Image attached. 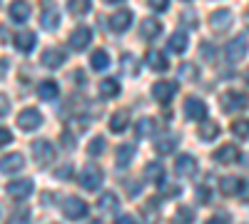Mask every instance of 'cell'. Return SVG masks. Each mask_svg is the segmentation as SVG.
<instances>
[{
	"instance_id": "17",
	"label": "cell",
	"mask_w": 249,
	"mask_h": 224,
	"mask_svg": "<svg viewBox=\"0 0 249 224\" xmlns=\"http://www.w3.org/2000/svg\"><path fill=\"white\" fill-rule=\"evenodd\" d=\"M175 147H177V137H175V135H170V132L160 135V137H157V142H155V150H157L160 155H172V152H175Z\"/></svg>"
},
{
	"instance_id": "50",
	"label": "cell",
	"mask_w": 249,
	"mask_h": 224,
	"mask_svg": "<svg viewBox=\"0 0 249 224\" xmlns=\"http://www.w3.org/2000/svg\"><path fill=\"white\" fill-rule=\"evenodd\" d=\"M5 70H8V60H0V77H5Z\"/></svg>"
},
{
	"instance_id": "28",
	"label": "cell",
	"mask_w": 249,
	"mask_h": 224,
	"mask_svg": "<svg viewBox=\"0 0 249 224\" xmlns=\"http://www.w3.org/2000/svg\"><path fill=\"white\" fill-rule=\"evenodd\" d=\"M167 48H170V52H184L187 50V33H175L172 37H170V43H167Z\"/></svg>"
},
{
	"instance_id": "9",
	"label": "cell",
	"mask_w": 249,
	"mask_h": 224,
	"mask_svg": "<svg viewBox=\"0 0 249 224\" xmlns=\"http://www.w3.org/2000/svg\"><path fill=\"white\" fill-rule=\"evenodd\" d=\"M175 172L177 177H192L197 172V159L192 155H179L175 159Z\"/></svg>"
},
{
	"instance_id": "47",
	"label": "cell",
	"mask_w": 249,
	"mask_h": 224,
	"mask_svg": "<svg viewBox=\"0 0 249 224\" xmlns=\"http://www.w3.org/2000/svg\"><path fill=\"white\" fill-rule=\"evenodd\" d=\"M182 23H187V25H195V23H197L195 15H192V10H187V13L182 15Z\"/></svg>"
},
{
	"instance_id": "7",
	"label": "cell",
	"mask_w": 249,
	"mask_h": 224,
	"mask_svg": "<svg viewBox=\"0 0 249 224\" xmlns=\"http://www.w3.org/2000/svg\"><path fill=\"white\" fill-rule=\"evenodd\" d=\"M184 115L190 117V120L204 122V117H207V105L202 103V100H197V97H187V100H184Z\"/></svg>"
},
{
	"instance_id": "29",
	"label": "cell",
	"mask_w": 249,
	"mask_h": 224,
	"mask_svg": "<svg viewBox=\"0 0 249 224\" xmlns=\"http://www.w3.org/2000/svg\"><path fill=\"white\" fill-rule=\"evenodd\" d=\"M55 95H57V83H55V80H45V83H40V87H37V97L40 100H55Z\"/></svg>"
},
{
	"instance_id": "38",
	"label": "cell",
	"mask_w": 249,
	"mask_h": 224,
	"mask_svg": "<svg viewBox=\"0 0 249 224\" xmlns=\"http://www.w3.org/2000/svg\"><path fill=\"white\" fill-rule=\"evenodd\" d=\"M105 147H107V142L102 139V137H95V139L90 142V145H88V152H90L92 157H100L102 152H105Z\"/></svg>"
},
{
	"instance_id": "24",
	"label": "cell",
	"mask_w": 249,
	"mask_h": 224,
	"mask_svg": "<svg viewBox=\"0 0 249 224\" xmlns=\"http://www.w3.org/2000/svg\"><path fill=\"white\" fill-rule=\"evenodd\" d=\"M199 139H204V142H210V139H214L217 135H219V122H212V120H204L202 125H199Z\"/></svg>"
},
{
	"instance_id": "34",
	"label": "cell",
	"mask_w": 249,
	"mask_h": 224,
	"mask_svg": "<svg viewBox=\"0 0 249 224\" xmlns=\"http://www.w3.org/2000/svg\"><path fill=\"white\" fill-rule=\"evenodd\" d=\"M152 130H155V120H150V117H142L137 125H135V135L137 137H150Z\"/></svg>"
},
{
	"instance_id": "36",
	"label": "cell",
	"mask_w": 249,
	"mask_h": 224,
	"mask_svg": "<svg viewBox=\"0 0 249 224\" xmlns=\"http://www.w3.org/2000/svg\"><path fill=\"white\" fill-rule=\"evenodd\" d=\"M68 10L72 15H85L90 10V0H68Z\"/></svg>"
},
{
	"instance_id": "20",
	"label": "cell",
	"mask_w": 249,
	"mask_h": 224,
	"mask_svg": "<svg viewBox=\"0 0 249 224\" xmlns=\"http://www.w3.org/2000/svg\"><path fill=\"white\" fill-rule=\"evenodd\" d=\"M219 190H222L224 194H239V192L244 190V182H242L239 177H222V179H219Z\"/></svg>"
},
{
	"instance_id": "54",
	"label": "cell",
	"mask_w": 249,
	"mask_h": 224,
	"mask_svg": "<svg viewBox=\"0 0 249 224\" xmlns=\"http://www.w3.org/2000/svg\"><path fill=\"white\" fill-rule=\"evenodd\" d=\"M92 224H100V222H92Z\"/></svg>"
},
{
	"instance_id": "14",
	"label": "cell",
	"mask_w": 249,
	"mask_h": 224,
	"mask_svg": "<svg viewBox=\"0 0 249 224\" xmlns=\"http://www.w3.org/2000/svg\"><path fill=\"white\" fill-rule=\"evenodd\" d=\"M130 23H132V10H120V13H115V15L110 17L112 33H124V30L130 28Z\"/></svg>"
},
{
	"instance_id": "46",
	"label": "cell",
	"mask_w": 249,
	"mask_h": 224,
	"mask_svg": "<svg viewBox=\"0 0 249 224\" xmlns=\"http://www.w3.org/2000/svg\"><path fill=\"white\" fill-rule=\"evenodd\" d=\"M115 224H137V222H135L130 214H120V217L115 219Z\"/></svg>"
},
{
	"instance_id": "33",
	"label": "cell",
	"mask_w": 249,
	"mask_h": 224,
	"mask_svg": "<svg viewBox=\"0 0 249 224\" xmlns=\"http://www.w3.org/2000/svg\"><path fill=\"white\" fill-rule=\"evenodd\" d=\"M90 65H92V70H105L110 65V55L105 50H95L90 57Z\"/></svg>"
},
{
	"instance_id": "6",
	"label": "cell",
	"mask_w": 249,
	"mask_h": 224,
	"mask_svg": "<svg viewBox=\"0 0 249 224\" xmlns=\"http://www.w3.org/2000/svg\"><path fill=\"white\" fill-rule=\"evenodd\" d=\"M224 52H227V60H230V63H239V60L247 55V37H244V35L232 37L230 43H227Z\"/></svg>"
},
{
	"instance_id": "19",
	"label": "cell",
	"mask_w": 249,
	"mask_h": 224,
	"mask_svg": "<svg viewBox=\"0 0 249 224\" xmlns=\"http://www.w3.org/2000/svg\"><path fill=\"white\" fill-rule=\"evenodd\" d=\"M15 48H18L20 52H30V50L35 48V33L20 30V33L15 35Z\"/></svg>"
},
{
	"instance_id": "51",
	"label": "cell",
	"mask_w": 249,
	"mask_h": 224,
	"mask_svg": "<svg viewBox=\"0 0 249 224\" xmlns=\"http://www.w3.org/2000/svg\"><path fill=\"white\" fill-rule=\"evenodd\" d=\"M207 224H227V217H214V219H210V222H207Z\"/></svg>"
},
{
	"instance_id": "39",
	"label": "cell",
	"mask_w": 249,
	"mask_h": 224,
	"mask_svg": "<svg viewBox=\"0 0 249 224\" xmlns=\"http://www.w3.org/2000/svg\"><path fill=\"white\" fill-rule=\"evenodd\" d=\"M179 77H182V80H195V65L184 63V65L179 68Z\"/></svg>"
},
{
	"instance_id": "49",
	"label": "cell",
	"mask_w": 249,
	"mask_h": 224,
	"mask_svg": "<svg viewBox=\"0 0 249 224\" xmlns=\"http://www.w3.org/2000/svg\"><path fill=\"white\" fill-rule=\"evenodd\" d=\"M75 83H85V75H82V70H75Z\"/></svg>"
},
{
	"instance_id": "18",
	"label": "cell",
	"mask_w": 249,
	"mask_h": 224,
	"mask_svg": "<svg viewBox=\"0 0 249 224\" xmlns=\"http://www.w3.org/2000/svg\"><path fill=\"white\" fill-rule=\"evenodd\" d=\"M160 33H162V25H160V20H155V17H147V20H142V23H140V35L144 40H152Z\"/></svg>"
},
{
	"instance_id": "44",
	"label": "cell",
	"mask_w": 249,
	"mask_h": 224,
	"mask_svg": "<svg viewBox=\"0 0 249 224\" xmlns=\"http://www.w3.org/2000/svg\"><path fill=\"white\" fill-rule=\"evenodd\" d=\"M70 172H72V167H70V165H62V167L55 172V177H57V179H70Z\"/></svg>"
},
{
	"instance_id": "42",
	"label": "cell",
	"mask_w": 249,
	"mask_h": 224,
	"mask_svg": "<svg viewBox=\"0 0 249 224\" xmlns=\"http://www.w3.org/2000/svg\"><path fill=\"white\" fill-rule=\"evenodd\" d=\"M10 112V100L5 95H0V117H5Z\"/></svg>"
},
{
	"instance_id": "27",
	"label": "cell",
	"mask_w": 249,
	"mask_h": 224,
	"mask_svg": "<svg viewBox=\"0 0 249 224\" xmlns=\"http://www.w3.org/2000/svg\"><path fill=\"white\" fill-rule=\"evenodd\" d=\"M40 25H43L45 30H55L60 25V13L53 10V8H48L43 15H40Z\"/></svg>"
},
{
	"instance_id": "48",
	"label": "cell",
	"mask_w": 249,
	"mask_h": 224,
	"mask_svg": "<svg viewBox=\"0 0 249 224\" xmlns=\"http://www.w3.org/2000/svg\"><path fill=\"white\" fill-rule=\"evenodd\" d=\"M182 190H177V187H167V190H164V197H177Z\"/></svg>"
},
{
	"instance_id": "37",
	"label": "cell",
	"mask_w": 249,
	"mask_h": 224,
	"mask_svg": "<svg viewBox=\"0 0 249 224\" xmlns=\"http://www.w3.org/2000/svg\"><path fill=\"white\" fill-rule=\"evenodd\" d=\"M175 222H177V224H192V222H195V212H192L190 207H179L177 214H175Z\"/></svg>"
},
{
	"instance_id": "4",
	"label": "cell",
	"mask_w": 249,
	"mask_h": 224,
	"mask_svg": "<svg viewBox=\"0 0 249 224\" xmlns=\"http://www.w3.org/2000/svg\"><path fill=\"white\" fill-rule=\"evenodd\" d=\"M102 179H105V174H102V170H97V167H92V165H88L85 170L80 172V185L85 187V190H100V185H102Z\"/></svg>"
},
{
	"instance_id": "30",
	"label": "cell",
	"mask_w": 249,
	"mask_h": 224,
	"mask_svg": "<svg viewBox=\"0 0 249 224\" xmlns=\"http://www.w3.org/2000/svg\"><path fill=\"white\" fill-rule=\"evenodd\" d=\"M132 159H135V147H132V145L117 147V167H127Z\"/></svg>"
},
{
	"instance_id": "3",
	"label": "cell",
	"mask_w": 249,
	"mask_h": 224,
	"mask_svg": "<svg viewBox=\"0 0 249 224\" xmlns=\"http://www.w3.org/2000/svg\"><path fill=\"white\" fill-rule=\"evenodd\" d=\"M62 212H65L68 219L80 222V219H85V217H88V205H85V202H82L80 197H70V199L62 202Z\"/></svg>"
},
{
	"instance_id": "16",
	"label": "cell",
	"mask_w": 249,
	"mask_h": 224,
	"mask_svg": "<svg viewBox=\"0 0 249 224\" xmlns=\"http://www.w3.org/2000/svg\"><path fill=\"white\" fill-rule=\"evenodd\" d=\"M232 10H217V13H212V17H210V23H212V28L214 30H230V25H232Z\"/></svg>"
},
{
	"instance_id": "31",
	"label": "cell",
	"mask_w": 249,
	"mask_h": 224,
	"mask_svg": "<svg viewBox=\"0 0 249 224\" xmlns=\"http://www.w3.org/2000/svg\"><path fill=\"white\" fill-rule=\"evenodd\" d=\"M120 65H122V70L127 72V75H137L140 72V60L132 55V52H127V55H122V60H120Z\"/></svg>"
},
{
	"instance_id": "11",
	"label": "cell",
	"mask_w": 249,
	"mask_h": 224,
	"mask_svg": "<svg viewBox=\"0 0 249 224\" xmlns=\"http://www.w3.org/2000/svg\"><path fill=\"white\" fill-rule=\"evenodd\" d=\"M8 194L13 199H25L33 194V179H15L8 185Z\"/></svg>"
},
{
	"instance_id": "35",
	"label": "cell",
	"mask_w": 249,
	"mask_h": 224,
	"mask_svg": "<svg viewBox=\"0 0 249 224\" xmlns=\"http://www.w3.org/2000/svg\"><path fill=\"white\" fill-rule=\"evenodd\" d=\"M232 135L239 137V139H247L249 137V120H234L232 122Z\"/></svg>"
},
{
	"instance_id": "40",
	"label": "cell",
	"mask_w": 249,
	"mask_h": 224,
	"mask_svg": "<svg viewBox=\"0 0 249 224\" xmlns=\"http://www.w3.org/2000/svg\"><path fill=\"white\" fill-rule=\"evenodd\" d=\"M210 199H212L210 190H207V187H197V202H199V205H207Z\"/></svg>"
},
{
	"instance_id": "21",
	"label": "cell",
	"mask_w": 249,
	"mask_h": 224,
	"mask_svg": "<svg viewBox=\"0 0 249 224\" xmlns=\"http://www.w3.org/2000/svg\"><path fill=\"white\" fill-rule=\"evenodd\" d=\"M97 207H100V212H115L120 207V197L115 192H102L97 199Z\"/></svg>"
},
{
	"instance_id": "23",
	"label": "cell",
	"mask_w": 249,
	"mask_h": 224,
	"mask_svg": "<svg viewBox=\"0 0 249 224\" xmlns=\"http://www.w3.org/2000/svg\"><path fill=\"white\" fill-rule=\"evenodd\" d=\"M62 63H65V52H62V50L50 48V50L43 52V65L45 68H60Z\"/></svg>"
},
{
	"instance_id": "43",
	"label": "cell",
	"mask_w": 249,
	"mask_h": 224,
	"mask_svg": "<svg viewBox=\"0 0 249 224\" xmlns=\"http://www.w3.org/2000/svg\"><path fill=\"white\" fill-rule=\"evenodd\" d=\"M167 5H170V0H150V8H152V10H157V13H162Z\"/></svg>"
},
{
	"instance_id": "41",
	"label": "cell",
	"mask_w": 249,
	"mask_h": 224,
	"mask_svg": "<svg viewBox=\"0 0 249 224\" xmlns=\"http://www.w3.org/2000/svg\"><path fill=\"white\" fill-rule=\"evenodd\" d=\"M13 142V135H10V130H5V127H0V147H5V145H10Z\"/></svg>"
},
{
	"instance_id": "53",
	"label": "cell",
	"mask_w": 249,
	"mask_h": 224,
	"mask_svg": "<svg viewBox=\"0 0 249 224\" xmlns=\"http://www.w3.org/2000/svg\"><path fill=\"white\" fill-rule=\"evenodd\" d=\"M244 80H247V83H249V70H247V72H244Z\"/></svg>"
},
{
	"instance_id": "12",
	"label": "cell",
	"mask_w": 249,
	"mask_h": 224,
	"mask_svg": "<svg viewBox=\"0 0 249 224\" xmlns=\"http://www.w3.org/2000/svg\"><path fill=\"white\" fill-rule=\"evenodd\" d=\"M90 40H92L90 28H75L72 35H70V48L72 50H85L90 45Z\"/></svg>"
},
{
	"instance_id": "52",
	"label": "cell",
	"mask_w": 249,
	"mask_h": 224,
	"mask_svg": "<svg viewBox=\"0 0 249 224\" xmlns=\"http://www.w3.org/2000/svg\"><path fill=\"white\" fill-rule=\"evenodd\" d=\"M105 3H122V0H105Z\"/></svg>"
},
{
	"instance_id": "15",
	"label": "cell",
	"mask_w": 249,
	"mask_h": 224,
	"mask_svg": "<svg viewBox=\"0 0 249 224\" xmlns=\"http://www.w3.org/2000/svg\"><path fill=\"white\" fill-rule=\"evenodd\" d=\"M214 159L219 162V165H234V162L239 159V150L234 145H224L214 152Z\"/></svg>"
},
{
	"instance_id": "45",
	"label": "cell",
	"mask_w": 249,
	"mask_h": 224,
	"mask_svg": "<svg viewBox=\"0 0 249 224\" xmlns=\"http://www.w3.org/2000/svg\"><path fill=\"white\" fill-rule=\"evenodd\" d=\"M214 48L210 45V43H202V55H204V60H214Z\"/></svg>"
},
{
	"instance_id": "5",
	"label": "cell",
	"mask_w": 249,
	"mask_h": 224,
	"mask_svg": "<svg viewBox=\"0 0 249 224\" xmlns=\"http://www.w3.org/2000/svg\"><path fill=\"white\" fill-rule=\"evenodd\" d=\"M175 92H177V83H175V80H160V83L152 87L155 100H157V103H162V105H167L170 100L175 97Z\"/></svg>"
},
{
	"instance_id": "8",
	"label": "cell",
	"mask_w": 249,
	"mask_h": 224,
	"mask_svg": "<svg viewBox=\"0 0 249 224\" xmlns=\"http://www.w3.org/2000/svg\"><path fill=\"white\" fill-rule=\"evenodd\" d=\"M23 167H25V159H23V155H18V152H10V155H5L3 159H0V172L3 174H15Z\"/></svg>"
},
{
	"instance_id": "2",
	"label": "cell",
	"mask_w": 249,
	"mask_h": 224,
	"mask_svg": "<svg viewBox=\"0 0 249 224\" xmlns=\"http://www.w3.org/2000/svg\"><path fill=\"white\" fill-rule=\"evenodd\" d=\"M33 155H35V162L40 167H48L53 165V159H55V147L50 145L48 139H33Z\"/></svg>"
},
{
	"instance_id": "26",
	"label": "cell",
	"mask_w": 249,
	"mask_h": 224,
	"mask_svg": "<svg viewBox=\"0 0 249 224\" xmlns=\"http://www.w3.org/2000/svg\"><path fill=\"white\" fill-rule=\"evenodd\" d=\"M147 65H150L152 70L162 72V70H167V57H164L160 50H150V52H147Z\"/></svg>"
},
{
	"instance_id": "13",
	"label": "cell",
	"mask_w": 249,
	"mask_h": 224,
	"mask_svg": "<svg viewBox=\"0 0 249 224\" xmlns=\"http://www.w3.org/2000/svg\"><path fill=\"white\" fill-rule=\"evenodd\" d=\"M28 17H30V3L28 0H13L10 3V20H15V23H25Z\"/></svg>"
},
{
	"instance_id": "32",
	"label": "cell",
	"mask_w": 249,
	"mask_h": 224,
	"mask_svg": "<svg viewBox=\"0 0 249 224\" xmlns=\"http://www.w3.org/2000/svg\"><path fill=\"white\" fill-rule=\"evenodd\" d=\"M120 92V83H117V80H112V77H107V80H102V83H100V95L102 97H115Z\"/></svg>"
},
{
	"instance_id": "1",
	"label": "cell",
	"mask_w": 249,
	"mask_h": 224,
	"mask_svg": "<svg viewBox=\"0 0 249 224\" xmlns=\"http://www.w3.org/2000/svg\"><path fill=\"white\" fill-rule=\"evenodd\" d=\"M219 105H222L224 112H239V110H244V107L249 105V100H247L244 92L227 90V92H222V97H219Z\"/></svg>"
},
{
	"instance_id": "10",
	"label": "cell",
	"mask_w": 249,
	"mask_h": 224,
	"mask_svg": "<svg viewBox=\"0 0 249 224\" xmlns=\"http://www.w3.org/2000/svg\"><path fill=\"white\" fill-rule=\"evenodd\" d=\"M40 122H43V117H40V112L33 110V107H28L18 115V127L20 130H35V127H40Z\"/></svg>"
},
{
	"instance_id": "25",
	"label": "cell",
	"mask_w": 249,
	"mask_h": 224,
	"mask_svg": "<svg viewBox=\"0 0 249 224\" xmlns=\"http://www.w3.org/2000/svg\"><path fill=\"white\" fill-rule=\"evenodd\" d=\"M144 177H147L150 182H152V185H162V182H164V167L162 165H157V162H150V165L147 167H144Z\"/></svg>"
},
{
	"instance_id": "22",
	"label": "cell",
	"mask_w": 249,
	"mask_h": 224,
	"mask_svg": "<svg viewBox=\"0 0 249 224\" xmlns=\"http://www.w3.org/2000/svg\"><path fill=\"white\" fill-rule=\"evenodd\" d=\"M127 122H130V112H127V110H117V112L110 117V130L120 135V132H124Z\"/></svg>"
}]
</instances>
